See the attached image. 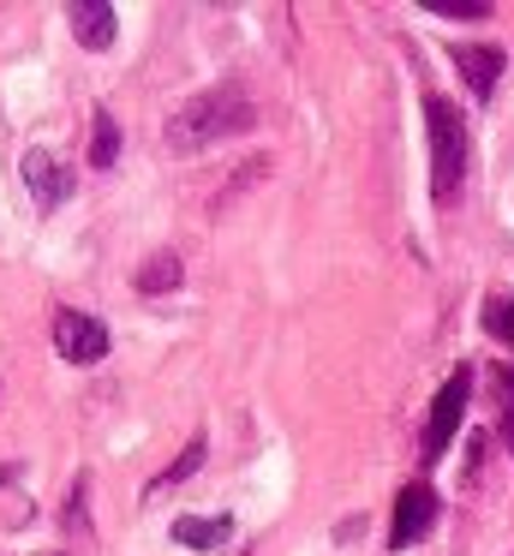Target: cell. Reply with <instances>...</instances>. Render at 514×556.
I'll list each match as a JSON object with an SVG mask.
<instances>
[{"instance_id": "2e32d148", "label": "cell", "mask_w": 514, "mask_h": 556, "mask_svg": "<svg viewBox=\"0 0 514 556\" xmlns=\"http://www.w3.org/2000/svg\"><path fill=\"white\" fill-rule=\"evenodd\" d=\"M263 174H269V162H251V168H239L234 180H227V192H222V198H239V192H251V186H258Z\"/></svg>"}, {"instance_id": "9a60e30c", "label": "cell", "mask_w": 514, "mask_h": 556, "mask_svg": "<svg viewBox=\"0 0 514 556\" xmlns=\"http://www.w3.org/2000/svg\"><path fill=\"white\" fill-rule=\"evenodd\" d=\"M497 383H502V437L514 448V371H497Z\"/></svg>"}, {"instance_id": "6da1fadb", "label": "cell", "mask_w": 514, "mask_h": 556, "mask_svg": "<svg viewBox=\"0 0 514 556\" xmlns=\"http://www.w3.org/2000/svg\"><path fill=\"white\" fill-rule=\"evenodd\" d=\"M251 121H258V102L246 97V85H210V90H198L186 109H174V121H167L162 138H167L174 156H198V150L222 144V138L251 132Z\"/></svg>"}, {"instance_id": "52a82bcc", "label": "cell", "mask_w": 514, "mask_h": 556, "mask_svg": "<svg viewBox=\"0 0 514 556\" xmlns=\"http://www.w3.org/2000/svg\"><path fill=\"white\" fill-rule=\"evenodd\" d=\"M24 186H30L36 210H54L72 198V168L66 162H54L48 150H24Z\"/></svg>"}, {"instance_id": "5bb4252c", "label": "cell", "mask_w": 514, "mask_h": 556, "mask_svg": "<svg viewBox=\"0 0 514 556\" xmlns=\"http://www.w3.org/2000/svg\"><path fill=\"white\" fill-rule=\"evenodd\" d=\"M425 7L442 18H485L490 13V0H425Z\"/></svg>"}, {"instance_id": "ba28073f", "label": "cell", "mask_w": 514, "mask_h": 556, "mask_svg": "<svg viewBox=\"0 0 514 556\" xmlns=\"http://www.w3.org/2000/svg\"><path fill=\"white\" fill-rule=\"evenodd\" d=\"M66 18H72V37H78V49H96V54H102L108 42L120 37V18H114V7H108V0H72Z\"/></svg>"}, {"instance_id": "277c9868", "label": "cell", "mask_w": 514, "mask_h": 556, "mask_svg": "<svg viewBox=\"0 0 514 556\" xmlns=\"http://www.w3.org/2000/svg\"><path fill=\"white\" fill-rule=\"evenodd\" d=\"M54 353H60V359H72V365H96L108 353V329L96 324V317L60 305V312H54Z\"/></svg>"}, {"instance_id": "3957f363", "label": "cell", "mask_w": 514, "mask_h": 556, "mask_svg": "<svg viewBox=\"0 0 514 556\" xmlns=\"http://www.w3.org/2000/svg\"><path fill=\"white\" fill-rule=\"evenodd\" d=\"M466 395H473V365H454L449 383H442V395H437V407H430V425H425V460H437L442 448L454 443L461 413H466Z\"/></svg>"}, {"instance_id": "7a4b0ae2", "label": "cell", "mask_w": 514, "mask_h": 556, "mask_svg": "<svg viewBox=\"0 0 514 556\" xmlns=\"http://www.w3.org/2000/svg\"><path fill=\"white\" fill-rule=\"evenodd\" d=\"M425 126H430V198L437 210L461 204V186H466V162H473V144H466V121L442 90L425 97Z\"/></svg>"}, {"instance_id": "7c38bea8", "label": "cell", "mask_w": 514, "mask_h": 556, "mask_svg": "<svg viewBox=\"0 0 514 556\" xmlns=\"http://www.w3.org/2000/svg\"><path fill=\"white\" fill-rule=\"evenodd\" d=\"M114 162H120V126H114L108 109H96V121H90V168H114Z\"/></svg>"}, {"instance_id": "9c48e42d", "label": "cell", "mask_w": 514, "mask_h": 556, "mask_svg": "<svg viewBox=\"0 0 514 556\" xmlns=\"http://www.w3.org/2000/svg\"><path fill=\"white\" fill-rule=\"evenodd\" d=\"M227 532H234V520L227 515H186L174 520V544H186V551H215V544H227Z\"/></svg>"}, {"instance_id": "8992f818", "label": "cell", "mask_w": 514, "mask_h": 556, "mask_svg": "<svg viewBox=\"0 0 514 556\" xmlns=\"http://www.w3.org/2000/svg\"><path fill=\"white\" fill-rule=\"evenodd\" d=\"M449 54H454V66H461V78H466L473 97H490L497 78H502V66H509V49H502V42H454Z\"/></svg>"}, {"instance_id": "8fae6325", "label": "cell", "mask_w": 514, "mask_h": 556, "mask_svg": "<svg viewBox=\"0 0 514 556\" xmlns=\"http://www.w3.org/2000/svg\"><path fill=\"white\" fill-rule=\"evenodd\" d=\"M179 281H186V264L174 252H150L138 264V293H174Z\"/></svg>"}, {"instance_id": "5b68a950", "label": "cell", "mask_w": 514, "mask_h": 556, "mask_svg": "<svg viewBox=\"0 0 514 556\" xmlns=\"http://www.w3.org/2000/svg\"><path fill=\"white\" fill-rule=\"evenodd\" d=\"M430 527H437V491H430V484H406V491L394 496L389 551H406V544H418Z\"/></svg>"}, {"instance_id": "30bf717a", "label": "cell", "mask_w": 514, "mask_h": 556, "mask_svg": "<svg viewBox=\"0 0 514 556\" xmlns=\"http://www.w3.org/2000/svg\"><path fill=\"white\" fill-rule=\"evenodd\" d=\"M203 455H210V443H203V431H198V437H191V443H186V448H179V455H174V460H167V467H162V472H155V479H150V491H143V496H155V491H174V484H186V479H191V472H198V467H203Z\"/></svg>"}, {"instance_id": "e0dca14e", "label": "cell", "mask_w": 514, "mask_h": 556, "mask_svg": "<svg viewBox=\"0 0 514 556\" xmlns=\"http://www.w3.org/2000/svg\"><path fill=\"white\" fill-rule=\"evenodd\" d=\"M66 520H72V527H84V479L72 484V503H66Z\"/></svg>"}, {"instance_id": "4fadbf2b", "label": "cell", "mask_w": 514, "mask_h": 556, "mask_svg": "<svg viewBox=\"0 0 514 556\" xmlns=\"http://www.w3.org/2000/svg\"><path fill=\"white\" fill-rule=\"evenodd\" d=\"M485 329L514 353V300H485Z\"/></svg>"}]
</instances>
